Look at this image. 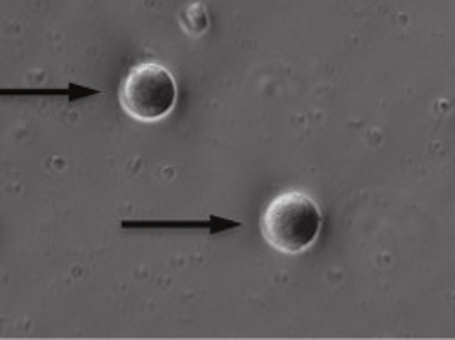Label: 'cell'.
I'll return each mask as SVG.
<instances>
[{
  "label": "cell",
  "instance_id": "obj_1",
  "mask_svg": "<svg viewBox=\"0 0 455 340\" xmlns=\"http://www.w3.org/2000/svg\"><path fill=\"white\" fill-rule=\"evenodd\" d=\"M323 215L317 202L305 192L291 190L277 195L260 217V233L274 249L297 255L319 237Z\"/></svg>",
  "mask_w": 455,
  "mask_h": 340
},
{
  "label": "cell",
  "instance_id": "obj_2",
  "mask_svg": "<svg viewBox=\"0 0 455 340\" xmlns=\"http://www.w3.org/2000/svg\"><path fill=\"white\" fill-rule=\"evenodd\" d=\"M123 109L135 121L157 123L166 119L177 102V83L159 62L133 66L119 90Z\"/></svg>",
  "mask_w": 455,
  "mask_h": 340
}]
</instances>
